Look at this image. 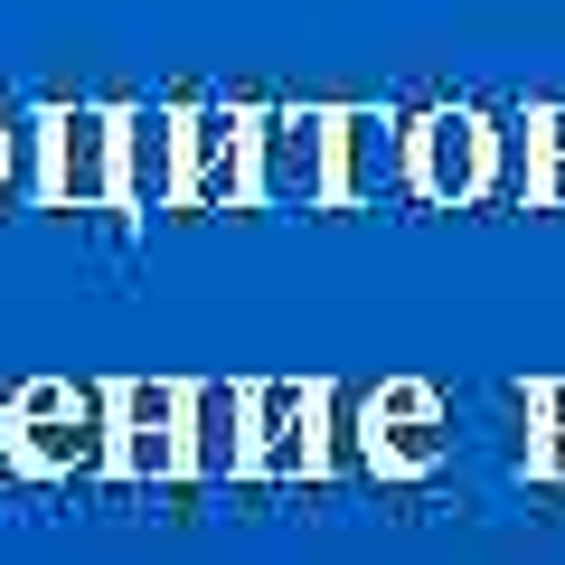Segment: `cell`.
Listing matches in <instances>:
<instances>
[{"label":"cell","mask_w":565,"mask_h":565,"mask_svg":"<svg viewBox=\"0 0 565 565\" xmlns=\"http://www.w3.org/2000/svg\"><path fill=\"white\" fill-rule=\"evenodd\" d=\"M255 207H340V104H255Z\"/></svg>","instance_id":"1"},{"label":"cell","mask_w":565,"mask_h":565,"mask_svg":"<svg viewBox=\"0 0 565 565\" xmlns=\"http://www.w3.org/2000/svg\"><path fill=\"white\" fill-rule=\"evenodd\" d=\"M47 207H122V104H39Z\"/></svg>","instance_id":"2"},{"label":"cell","mask_w":565,"mask_h":565,"mask_svg":"<svg viewBox=\"0 0 565 565\" xmlns=\"http://www.w3.org/2000/svg\"><path fill=\"white\" fill-rule=\"evenodd\" d=\"M180 207H255V104H180Z\"/></svg>","instance_id":"3"},{"label":"cell","mask_w":565,"mask_h":565,"mask_svg":"<svg viewBox=\"0 0 565 565\" xmlns=\"http://www.w3.org/2000/svg\"><path fill=\"white\" fill-rule=\"evenodd\" d=\"M490 161H500V122L471 104H434L415 114V199L434 207H481L490 199Z\"/></svg>","instance_id":"4"},{"label":"cell","mask_w":565,"mask_h":565,"mask_svg":"<svg viewBox=\"0 0 565 565\" xmlns=\"http://www.w3.org/2000/svg\"><path fill=\"white\" fill-rule=\"evenodd\" d=\"M415 199V122L386 104H340V207Z\"/></svg>","instance_id":"5"},{"label":"cell","mask_w":565,"mask_h":565,"mask_svg":"<svg viewBox=\"0 0 565 565\" xmlns=\"http://www.w3.org/2000/svg\"><path fill=\"white\" fill-rule=\"evenodd\" d=\"M180 104H122V207H180Z\"/></svg>","instance_id":"6"},{"label":"cell","mask_w":565,"mask_h":565,"mask_svg":"<svg viewBox=\"0 0 565 565\" xmlns=\"http://www.w3.org/2000/svg\"><path fill=\"white\" fill-rule=\"evenodd\" d=\"M255 462H274V471H292V462H311V434H321V396L311 386H264L255 396Z\"/></svg>","instance_id":"7"},{"label":"cell","mask_w":565,"mask_h":565,"mask_svg":"<svg viewBox=\"0 0 565 565\" xmlns=\"http://www.w3.org/2000/svg\"><path fill=\"white\" fill-rule=\"evenodd\" d=\"M189 452H199L207 471H236L245 452H255V444H245V396H236V386L189 396Z\"/></svg>","instance_id":"8"},{"label":"cell","mask_w":565,"mask_h":565,"mask_svg":"<svg viewBox=\"0 0 565 565\" xmlns=\"http://www.w3.org/2000/svg\"><path fill=\"white\" fill-rule=\"evenodd\" d=\"M527 141L537 161H565V104H527Z\"/></svg>","instance_id":"9"},{"label":"cell","mask_w":565,"mask_h":565,"mask_svg":"<svg viewBox=\"0 0 565 565\" xmlns=\"http://www.w3.org/2000/svg\"><path fill=\"white\" fill-rule=\"evenodd\" d=\"M527 207H565V161H537V189H527Z\"/></svg>","instance_id":"10"},{"label":"cell","mask_w":565,"mask_h":565,"mask_svg":"<svg viewBox=\"0 0 565 565\" xmlns=\"http://www.w3.org/2000/svg\"><path fill=\"white\" fill-rule=\"evenodd\" d=\"M0 452H10V405H0Z\"/></svg>","instance_id":"11"},{"label":"cell","mask_w":565,"mask_h":565,"mask_svg":"<svg viewBox=\"0 0 565 565\" xmlns=\"http://www.w3.org/2000/svg\"><path fill=\"white\" fill-rule=\"evenodd\" d=\"M0 161H10V122H0Z\"/></svg>","instance_id":"12"}]
</instances>
